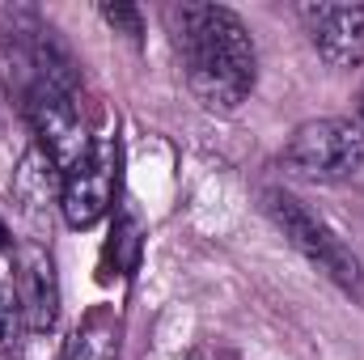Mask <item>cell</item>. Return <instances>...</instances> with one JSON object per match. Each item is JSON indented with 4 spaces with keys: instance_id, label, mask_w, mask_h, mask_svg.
<instances>
[{
    "instance_id": "cell-1",
    "label": "cell",
    "mask_w": 364,
    "mask_h": 360,
    "mask_svg": "<svg viewBox=\"0 0 364 360\" xmlns=\"http://www.w3.org/2000/svg\"><path fill=\"white\" fill-rule=\"evenodd\" d=\"M178 21V55L186 85L203 110L233 115L259 77V51L246 21L225 4H182Z\"/></svg>"
},
{
    "instance_id": "cell-2",
    "label": "cell",
    "mask_w": 364,
    "mask_h": 360,
    "mask_svg": "<svg viewBox=\"0 0 364 360\" xmlns=\"http://www.w3.org/2000/svg\"><path fill=\"white\" fill-rule=\"evenodd\" d=\"M263 208H267V216L275 221V229L288 238V246H292L296 255H305L322 275H331L343 292L360 297L364 292L360 259L352 255V246H348L318 212H309L296 195H288V191H279V186L263 191Z\"/></svg>"
},
{
    "instance_id": "cell-3",
    "label": "cell",
    "mask_w": 364,
    "mask_h": 360,
    "mask_svg": "<svg viewBox=\"0 0 364 360\" xmlns=\"http://www.w3.org/2000/svg\"><path fill=\"white\" fill-rule=\"evenodd\" d=\"M26 119H30V132L38 140V153L51 162V170L60 179L73 174L85 162V153L93 149V136L85 127L81 102H77V85H55V81L30 77V85H26Z\"/></svg>"
},
{
    "instance_id": "cell-4",
    "label": "cell",
    "mask_w": 364,
    "mask_h": 360,
    "mask_svg": "<svg viewBox=\"0 0 364 360\" xmlns=\"http://www.w3.org/2000/svg\"><path fill=\"white\" fill-rule=\"evenodd\" d=\"M284 166L309 182H343L364 170V119L326 115L301 123L284 144Z\"/></svg>"
},
{
    "instance_id": "cell-5",
    "label": "cell",
    "mask_w": 364,
    "mask_h": 360,
    "mask_svg": "<svg viewBox=\"0 0 364 360\" xmlns=\"http://www.w3.org/2000/svg\"><path fill=\"white\" fill-rule=\"evenodd\" d=\"M119 182V144L114 140H93L85 162L60 179V212L73 229H90L110 212Z\"/></svg>"
},
{
    "instance_id": "cell-6",
    "label": "cell",
    "mask_w": 364,
    "mask_h": 360,
    "mask_svg": "<svg viewBox=\"0 0 364 360\" xmlns=\"http://www.w3.org/2000/svg\"><path fill=\"white\" fill-rule=\"evenodd\" d=\"M296 17L331 68L364 64V4H301Z\"/></svg>"
},
{
    "instance_id": "cell-7",
    "label": "cell",
    "mask_w": 364,
    "mask_h": 360,
    "mask_svg": "<svg viewBox=\"0 0 364 360\" xmlns=\"http://www.w3.org/2000/svg\"><path fill=\"white\" fill-rule=\"evenodd\" d=\"M17 301H21V314H26V331L43 335L55 327L60 318V275L51 255L30 242V246H17Z\"/></svg>"
},
{
    "instance_id": "cell-8",
    "label": "cell",
    "mask_w": 364,
    "mask_h": 360,
    "mask_svg": "<svg viewBox=\"0 0 364 360\" xmlns=\"http://www.w3.org/2000/svg\"><path fill=\"white\" fill-rule=\"evenodd\" d=\"M119 339H123V322L110 305H97L81 318V327L68 335L60 360H119Z\"/></svg>"
},
{
    "instance_id": "cell-9",
    "label": "cell",
    "mask_w": 364,
    "mask_h": 360,
    "mask_svg": "<svg viewBox=\"0 0 364 360\" xmlns=\"http://www.w3.org/2000/svg\"><path fill=\"white\" fill-rule=\"evenodd\" d=\"M26 335V314L17 301V250L0 225V352H17Z\"/></svg>"
},
{
    "instance_id": "cell-10",
    "label": "cell",
    "mask_w": 364,
    "mask_h": 360,
    "mask_svg": "<svg viewBox=\"0 0 364 360\" xmlns=\"http://www.w3.org/2000/svg\"><path fill=\"white\" fill-rule=\"evenodd\" d=\"M97 13H102V21H106L114 34H127L132 43H140V38H144V17H140V9H136V4H102Z\"/></svg>"
}]
</instances>
